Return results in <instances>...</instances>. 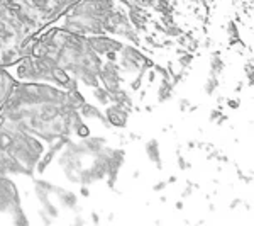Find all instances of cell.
<instances>
[{
  "label": "cell",
  "mask_w": 254,
  "mask_h": 226,
  "mask_svg": "<svg viewBox=\"0 0 254 226\" xmlns=\"http://www.w3.org/2000/svg\"><path fill=\"white\" fill-rule=\"evenodd\" d=\"M39 26L15 0H0V68L31 55V44L41 34Z\"/></svg>",
  "instance_id": "7a4b0ae2"
},
{
  "label": "cell",
  "mask_w": 254,
  "mask_h": 226,
  "mask_svg": "<svg viewBox=\"0 0 254 226\" xmlns=\"http://www.w3.org/2000/svg\"><path fill=\"white\" fill-rule=\"evenodd\" d=\"M78 90H61L41 84H15L0 109V124L26 131L44 139L73 133L80 124Z\"/></svg>",
  "instance_id": "6da1fadb"
},
{
  "label": "cell",
  "mask_w": 254,
  "mask_h": 226,
  "mask_svg": "<svg viewBox=\"0 0 254 226\" xmlns=\"http://www.w3.org/2000/svg\"><path fill=\"white\" fill-rule=\"evenodd\" d=\"M5 70L17 84H41L61 90H78L73 77L46 55L31 53Z\"/></svg>",
  "instance_id": "3957f363"
},
{
  "label": "cell",
  "mask_w": 254,
  "mask_h": 226,
  "mask_svg": "<svg viewBox=\"0 0 254 226\" xmlns=\"http://www.w3.org/2000/svg\"><path fill=\"white\" fill-rule=\"evenodd\" d=\"M15 84H17V82L12 79L10 73L7 72L5 68H0V109H2L3 104L7 102V99H9L10 92L14 90Z\"/></svg>",
  "instance_id": "277c9868"
}]
</instances>
